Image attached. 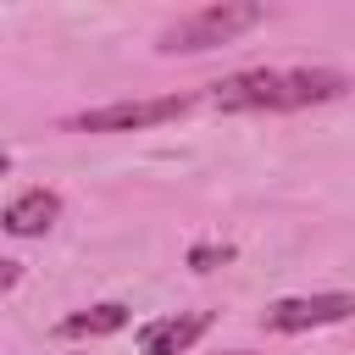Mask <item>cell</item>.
<instances>
[{
    "label": "cell",
    "mask_w": 355,
    "mask_h": 355,
    "mask_svg": "<svg viewBox=\"0 0 355 355\" xmlns=\"http://www.w3.org/2000/svg\"><path fill=\"white\" fill-rule=\"evenodd\" d=\"M344 89H349V78L327 72V67H288V72L255 67V72H233V78L211 83V105L216 111H300V105L338 100Z\"/></svg>",
    "instance_id": "1"
},
{
    "label": "cell",
    "mask_w": 355,
    "mask_h": 355,
    "mask_svg": "<svg viewBox=\"0 0 355 355\" xmlns=\"http://www.w3.org/2000/svg\"><path fill=\"white\" fill-rule=\"evenodd\" d=\"M266 11L261 6H239V0H222V6H200L189 17H178L166 33H161V50L166 55H194V50H211V44H227L239 33H250Z\"/></svg>",
    "instance_id": "2"
},
{
    "label": "cell",
    "mask_w": 355,
    "mask_h": 355,
    "mask_svg": "<svg viewBox=\"0 0 355 355\" xmlns=\"http://www.w3.org/2000/svg\"><path fill=\"white\" fill-rule=\"evenodd\" d=\"M189 111V94H161V100H111V105H94L83 116H72V128L83 133H128V128H155V122H172Z\"/></svg>",
    "instance_id": "3"
},
{
    "label": "cell",
    "mask_w": 355,
    "mask_h": 355,
    "mask_svg": "<svg viewBox=\"0 0 355 355\" xmlns=\"http://www.w3.org/2000/svg\"><path fill=\"white\" fill-rule=\"evenodd\" d=\"M344 316H355V294H300V300H277L261 311L272 333H305V327H327Z\"/></svg>",
    "instance_id": "4"
},
{
    "label": "cell",
    "mask_w": 355,
    "mask_h": 355,
    "mask_svg": "<svg viewBox=\"0 0 355 355\" xmlns=\"http://www.w3.org/2000/svg\"><path fill=\"white\" fill-rule=\"evenodd\" d=\"M205 327H211V316H205V311L155 316V322H144V327H139V349H144V355H183Z\"/></svg>",
    "instance_id": "5"
},
{
    "label": "cell",
    "mask_w": 355,
    "mask_h": 355,
    "mask_svg": "<svg viewBox=\"0 0 355 355\" xmlns=\"http://www.w3.org/2000/svg\"><path fill=\"white\" fill-rule=\"evenodd\" d=\"M55 216H61V200H55L50 189H22V194L6 205V233L33 239V233H44Z\"/></svg>",
    "instance_id": "6"
},
{
    "label": "cell",
    "mask_w": 355,
    "mask_h": 355,
    "mask_svg": "<svg viewBox=\"0 0 355 355\" xmlns=\"http://www.w3.org/2000/svg\"><path fill=\"white\" fill-rule=\"evenodd\" d=\"M116 327H128V305H94V311H78V316H67L61 322V333L67 338H105V333H116Z\"/></svg>",
    "instance_id": "7"
},
{
    "label": "cell",
    "mask_w": 355,
    "mask_h": 355,
    "mask_svg": "<svg viewBox=\"0 0 355 355\" xmlns=\"http://www.w3.org/2000/svg\"><path fill=\"white\" fill-rule=\"evenodd\" d=\"M227 261H233V244H200V250H189L194 272H211V266H227Z\"/></svg>",
    "instance_id": "8"
},
{
    "label": "cell",
    "mask_w": 355,
    "mask_h": 355,
    "mask_svg": "<svg viewBox=\"0 0 355 355\" xmlns=\"http://www.w3.org/2000/svg\"><path fill=\"white\" fill-rule=\"evenodd\" d=\"M222 355H250V349H222Z\"/></svg>",
    "instance_id": "9"
}]
</instances>
